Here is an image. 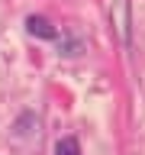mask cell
Masks as SVG:
<instances>
[{
    "instance_id": "6da1fadb",
    "label": "cell",
    "mask_w": 145,
    "mask_h": 155,
    "mask_svg": "<svg viewBox=\"0 0 145 155\" xmlns=\"http://www.w3.org/2000/svg\"><path fill=\"white\" fill-rule=\"evenodd\" d=\"M26 26H29V32H32V36L55 39V29L48 26V19H42V16H29V19H26Z\"/></svg>"
},
{
    "instance_id": "7a4b0ae2",
    "label": "cell",
    "mask_w": 145,
    "mask_h": 155,
    "mask_svg": "<svg viewBox=\"0 0 145 155\" xmlns=\"http://www.w3.org/2000/svg\"><path fill=\"white\" fill-rule=\"evenodd\" d=\"M55 155H81V145H77V139H61V142L55 145Z\"/></svg>"
}]
</instances>
